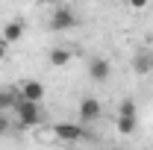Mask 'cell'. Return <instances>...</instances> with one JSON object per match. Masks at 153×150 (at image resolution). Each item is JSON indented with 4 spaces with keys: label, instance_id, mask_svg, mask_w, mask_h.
<instances>
[{
    "label": "cell",
    "instance_id": "8fae6325",
    "mask_svg": "<svg viewBox=\"0 0 153 150\" xmlns=\"http://www.w3.org/2000/svg\"><path fill=\"white\" fill-rule=\"evenodd\" d=\"M133 71L135 74H150L153 71V56L150 53H138V56L133 59Z\"/></svg>",
    "mask_w": 153,
    "mask_h": 150
},
{
    "label": "cell",
    "instance_id": "277c9868",
    "mask_svg": "<svg viewBox=\"0 0 153 150\" xmlns=\"http://www.w3.org/2000/svg\"><path fill=\"white\" fill-rule=\"evenodd\" d=\"M100 115H103V103H100L97 97H82V100H79L76 118H79L82 124H94V121H100Z\"/></svg>",
    "mask_w": 153,
    "mask_h": 150
},
{
    "label": "cell",
    "instance_id": "7c38bea8",
    "mask_svg": "<svg viewBox=\"0 0 153 150\" xmlns=\"http://www.w3.org/2000/svg\"><path fill=\"white\" fill-rule=\"evenodd\" d=\"M147 3H150V0H127V6L135 9V12H138V9H147Z\"/></svg>",
    "mask_w": 153,
    "mask_h": 150
},
{
    "label": "cell",
    "instance_id": "4fadbf2b",
    "mask_svg": "<svg viewBox=\"0 0 153 150\" xmlns=\"http://www.w3.org/2000/svg\"><path fill=\"white\" fill-rule=\"evenodd\" d=\"M6 130H9V121H6V112L0 109V135H3Z\"/></svg>",
    "mask_w": 153,
    "mask_h": 150
},
{
    "label": "cell",
    "instance_id": "3957f363",
    "mask_svg": "<svg viewBox=\"0 0 153 150\" xmlns=\"http://www.w3.org/2000/svg\"><path fill=\"white\" fill-rule=\"evenodd\" d=\"M12 112H18V124L21 127H38L41 124V106H38L36 100H18V106L12 109Z\"/></svg>",
    "mask_w": 153,
    "mask_h": 150
},
{
    "label": "cell",
    "instance_id": "7a4b0ae2",
    "mask_svg": "<svg viewBox=\"0 0 153 150\" xmlns=\"http://www.w3.org/2000/svg\"><path fill=\"white\" fill-rule=\"evenodd\" d=\"M138 109H135V100H124L121 106H118V132L121 135H133L135 132V127H138Z\"/></svg>",
    "mask_w": 153,
    "mask_h": 150
},
{
    "label": "cell",
    "instance_id": "9c48e42d",
    "mask_svg": "<svg viewBox=\"0 0 153 150\" xmlns=\"http://www.w3.org/2000/svg\"><path fill=\"white\" fill-rule=\"evenodd\" d=\"M47 62H50L53 68H65V65L71 62V50H68V47H53V50L47 53Z\"/></svg>",
    "mask_w": 153,
    "mask_h": 150
},
{
    "label": "cell",
    "instance_id": "5b68a950",
    "mask_svg": "<svg viewBox=\"0 0 153 150\" xmlns=\"http://www.w3.org/2000/svg\"><path fill=\"white\" fill-rule=\"evenodd\" d=\"M53 135L62 138V141H82V138H88V130L85 127H76V124H56Z\"/></svg>",
    "mask_w": 153,
    "mask_h": 150
},
{
    "label": "cell",
    "instance_id": "ba28073f",
    "mask_svg": "<svg viewBox=\"0 0 153 150\" xmlns=\"http://www.w3.org/2000/svg\"><path fill=\"white\" fill-rule=\"evenodd\" d=\"M0 36L6 38V44L21 41V36H24V21H6V27H3V33H0Z\"/></svg>",
    "mask_w": 153,
    "mask_h": 150
},
{
    "label": "cell",
    "instance_id": "52a82bcc",
    "mask_svg": "<svg viewBox=\"0 0 153 150\" xmlns=\"http://www.w3.org/2000/svg\"><path fill=\"white\" fill-rule=\"evenodd\" d=\"M18 97H21V100H36V103H41L44 85H41L38 79H24V82L18 85Z\"/></svg>",
    "mask_w": 153,
    "mask_h": 150
},
{
    "label": "cell",
    "instance_id": "5bb4252c",
    "mask_svg": "<svg viewBox=\"0 0 153 150\" xmlns=\"http://www.w3.org/2000/svg\"><path fill=\"white\" fill-rule=\"evenodd\" d=\"M6 50H9V44H6V38L0 36V62H3V59H6Z\"/></svg>",
    "mask_w": 153,
    "mask_h": 150
},
{
    "label": "cell",
    "instance_id": "30bf717a",
    "mask_svg": "<svg viewBox=\"0 0 153 150\" xmlns=\"http://www.w3.org/2000/svg\"><path fill=\"white\" fill-rule=\"evenodd\" d=\"M18 88H0V109L3 112H12L15 106H18Z\"/></svg>",
    "mask_w": 153,
    "mask_h": 150
},
{
    "label": "cell",
    "instance_id": "6da1fadb",
    "mask_svg": "<svg viewBox=\"0 0 153 150\" xmlns=\"http://www.w3.org/2000/svg\"><path fill=\"white\" fill-rule=\"evenodd\" d=\"M76 24H79V18H76V12L71 6H56L53 15H50V21H47V27L53 33H68V30H74Z\"/></svg>",
    "mask_w": 153,
    "mask_h": 150
},
{
    "label": "cell",
    "instance_id": "8992f818",
    "mask_svg": "<svg viewBox=\"0 0 153 150\" xmlns=\"http://www.w3.org/2000/svg\"><path fill=\"white\" fill-rule=\"evenodd\" d=\"M88 76H91L94 82H106V79L112 76V62L103 59V56L91 59V62H88Z\"/></svg>",
    "mask_w": 153,
    "mask_h": 150
},
{
    "label": "cell",
    "instance_id": "9a60e30c",
    "mask_svg": "<svg viewBox=\"0 0 153 150\" xmlns=\"http://www.w3.org/2000/svg\"><path fill=\"white\" fill-rule=\"evenodd\" d=\"M38 3H47V0H38Z\"/></svg>",
    "mask_w": 153,
    "mask_h": 150
}]
</instances>
